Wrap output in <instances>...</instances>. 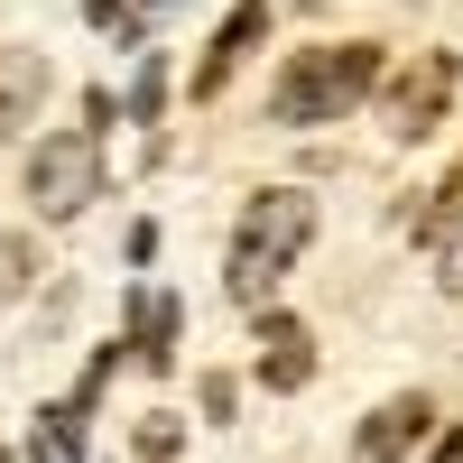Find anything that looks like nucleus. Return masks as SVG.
<instances>
[{"mask_svg": "<svg viewBox=\"0 0 463 463\" xmlns=\"http://www.w3.org/2000/svg\"><path fill=\"white\" fill-rule=\"evenodd\" d=\"M306 241H316V195H297V185L250 195V204H241V232H232V260H222L232 306H269V288L297 269Z\"/></svg>", "mask_w": 463, "mask_h": 463, "instance_id": "1", "label": "nucleus"}, {"mask_svg": "<svg viewBox=\"0 0 463 463\" xmlns=\"http://www.w3.org/2000/svg\"><path fill=\"white\" fill-rule=\"evenodd\" d=\"M371 84H380V47H362V37L353 47H306V56H288L269 111L288 130H316V121H343L353 102H371Z\"/></svg>", "mask_w": 463, "mask_h": 463, "instance_id": "2", "label": "nucleus"}, {"mask_svg": "<svg viewBox=\"0 0 463 463\" xmlns=\"http://www.w3.org/2000/svg\"><path fill=\"white\" fill-rule=\"evenodd\" d=\"M102 195V130H47L28 148V204L37 222H74Z\"/></svg>", "mask_w": 463, "mask_h": 463, "instance_id": "3", "label": "nucleus"}, {"mask_svg": "<svg viewBox=\"0 0 463 463\" xmlns=\"http://www.w3.org/2000/svg\"><path fill=\"white\" fill-rule=\"evenodd\" d=\"M454 84H463V65L454 56H408L399 74H390V93H380V121H390V139H427L436 121H445V102H454Z\"/></svg>", "mask_w": 463, "mask_h": 463, "instance_id": "4", "label": "nucleus"}, {"mask_svg": "<svg viewBox=\"0 0 463 463\" xmlns=\"http://www.w3.org/2000/svg\"><path fill=\"white\" fill-rule=\"evenodd\" d=\"M427 427H436V408L408 390V399H390V408H371V417H362V436H353V463H408V445L427 436Z\"/></svg>", "mask_w": 463, "mask_h": 463, "instance_id": "5", "label": "nucleus"}, {"mask_svg": "<svg viewBox=\"0 0 463 463\" xmlns=\"http://www.w3.org/2000/svg\"><path fill=\"white\" fill-rule=\"evenodd\" d=\"M260 380L269 390H306L316 380V343H306L297 316H260Z\"/></svg>", "mask_w": 463, "mask_h": 463, "instance_id": "6", "label": "nucleus"}, {"mask_svg": "<svg viewBox=\"0 0 463 463\" xmlns=\"http://www.w3.org/2000/svg\"><path fill=\"white\" fill-rule=\"evenodd\" d=\"M260 28H269V0H241V10H232V19L213 28V56L195 65V93H222V84H232V65H241V56L260 47Z\"/></svg>", "mask_w": 463, "mask_h": 463, "instance_id": "7", "label": "nucleus"}, {"mask_svg": "<svg viewBox=\"0 0 463 463\" xmlns=\"http://www.w3.org/2000/svg\"><path fill=\"white\" fill-rule=\"evenodd\" d=\"M37 102H47V65H37V56H19L10 74H0V148L19 139V121H28Z\"/></svg>", "mask_w": 463, "mask_h": 463, "instance_id": "8", "label": "nucleus"}, {"mask_svg": "<svg viewBox=\"0 0 463 463\" xmlns=\"http://www.w3.org/2000/svg\"><path fill=\"white\" fill-rule=\"evenodd\" d=\"M130 316H139V362H158V371H167V343H176V325H185V306L158 297V288H139V297H130Z\"/></svg>", "mask_w": 463, "mask_h": 463, "instance_id": "9", "label": "nucleus"}, {"mask_svg": "<svg viewBox=\"0 0 463 463\" xmlns=\"http://www.w3.org/2000/svg\"><path fill=\"white\" fill-rule=\"evenodd\" d=\"M37 288V250L28 241H0V297H28Z\"/></svg>", "mask_w": 463, "mask_h": 463, "instance_id": "10", "label": "nucleus"}, {"mask_svg": "<svg viewBox=\"0 0 463 463\" xmlns=\"http://www.w3.org/2000/svg\"><path fill=\"white\" fill-rule=\"evenodd\" d=\"M176 445H185L176 417H139V463H176Z\"/></svg>", "mask_w": 463, "mask_h": 463, "instance_id": "11", "label": "nucleus"}, {"mask_svg": "<svg viewBox=\"0 0 463 463\" xmlns=\"http://www.w3.org/2000/svg\"><path fill=\"white\" fill-rule=\"evenodd\" d=\"M445 288L463 297V222H454V241H445Z\"/></svg>", "mask_w": 463, "mask_h": 463, "instance_id": "12", "label": "nucleus"}, {"mask_svg": "<svg viewBox=\"0 0 463 463\" xmlns=\"http://www.w3.org/2000/svg\"><path fill=\"white\" fill-rule=\"evenodd\" d=\"M427 463H463V427H454V436H445V445H436Z\"/></svg>", "mask_w": 463, "mask_h": 463, "instance_id": "13", "label": "nucleus"}, {"mask_svg": "<svg viewBox=\"0 0 463 463\" xmlns=\"http://www.w3.org/2000/svg\"><path fill=\"white\" fill-rule=\"evenodd\" d=\"M288 10H325V0H288Z\"/></svg>", "mask_w": 463, "mask_h": 463, "instance_id": "14", "label": "nucleus"}, {"mask_svg": "<svg viewBox=\"0 0 463 463\" xmlns=\"http://www.w3.org/2000/svg\"><path fill=\"white\" fill-rule=\"evenodd\" d=\"M0 463H10V454H0Z\"/></svg>", "mask_w": 463, "mask_h": 463, "instance_id": "15", "label": "nucleus"}]
</instances>
